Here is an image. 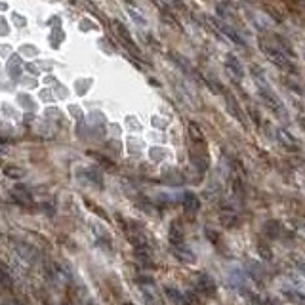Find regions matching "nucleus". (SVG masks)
Listing matches in <instances>:
<instances>
[{"label":"nucleus","instance_id":"obj_1","mask_svg":"<svg viewBox=\"0 0 305 305\" xmlns=\"http://www.w3.org/2000/svg\"><path fill=\"white\" fill-rule=\"evenodd\" d=\"M257 90H259V94H261V98L267 101V105L271 107V109L275 111V113H279V115H282V117H286V109L282 107V101L281 98L273 92V88L261 78V76H257Z\"/></svg>","mask_w":305,"mask_h":305},{"label":"nucleus","instance_id":"obj_2","mask_svg":"<svg viewBox=\"0 0 305 305\" xmlns=\"http://www.w3.org/2000/svg\"><path fill=\"white\" fill-rule=\"evenodd\" d=\"M212 23H214V29H218L221 35H223V37L231 40L233 44L244 46V40H243L241 37H239V35H237V33H235V31H233V29H231V27H229L227 23H223V21H216V19H212Z\"/></svg>","mask_w":305,"mask_h":305},{"label":"nucleus","instance_id":"obj_3","mask_svg":"<svg viewBox=\"0 0 305 305\" xmlns=\"http://www.w3.org/2000/svg\"><path fill=\"white\" fill-rule=\"evenodd\" d=\"M225 99H227V101H225V103H227V109L231 111L233 113V117H235V119H237V121H241V124H246V122H244V113L243 111H241V107H239V105H237V101H235V98H233L231 94H225Z\"/></svg>","mask_w":305,"mask_h":305},{"label":"nucleus","instance_id":"obj_4","mask_svg":"<svg viewBox=\"0 0 305 305\" xmlns=\"http://www.w3.org/2000/svg\"><path fill=\"white\" fill-rule=\"evenodd\" d=\"M277 137H279V141H281L282 145L286 147L288 151H298V141H296V139H294V137L288 134V132H284V130H279V132H277Z\"/></svg>","mask_w":305,"mask_h":305},{"label":"nucleus","instance_id":"obj_5","mask_svg":"<svg viewBox=\"0 0 305 305\" xmlns=\"http://www.w3.org/2000/svg\"><path fill=\"white\" fill-rule=\"evenodd\" d=\"M225 67H227L229 73L237 74V76H243V65L239 63V60H237L233 54H229V56L225 58Z\"/></svg>","mask_w":305,"mask_h":305},{"label":"nucleus","instance_id":"obj_6","mask_svg":"<svg viewBox=\"0 0 305 305\" xmlns=\"http://www.w3.org/2000/svg\"><path fill=\"white\" fill-rule=\"evenodd\" d=\"M183 204H185V208H187L189 212H196V210L200 208V202H198L196 195H193V193H187V195H185V198H183Z\"/></svg>","mask_w":305,"mask_h":305},{"label":"nucleus","instance_id":"obj_7","mask_svg":"<svg viewBox=\"0 0 305 305\" xmlns=\"http://www.w3.org/2000/svg\"><path fill=\"white\" fill-rule=\"evenodd\" d=\"M189 135H191L193 143H206V139H204V134L200 132V128H198L196 124H191V126H189Z\"/></svg>","mask_w":305,"mask_h":305},{"label":"nucleus","instance_id":"obj_8","mask_svg":"<svg viewBox=\"0 0 305 305\" xmlns=\"http://www.w3.org/2000/svg\"><path fill=\"white\" fill-rule=\"evenodd\" d=\"M200 288H202L206 294H210V296L216 294V284H214V281H212L210 277H206V275L200 277Z\"/></svg>","mask_w":305,"mask_h":305},{"label":"nucleus","instance_id":"obj_9","mask_svg":"<svg viewBox=\"0 0 305 305\" xmlns=\"http://www.w3.org/2000/svg\"><path fill=\"white\" fill-rule=\"evenodd\" d=\"M286 296L292 300L294 304H298V305H305V296L304 294H300V292H296V290H286Z\"/></svg>","mask_w":305,"mask_h":305},{"label":"nucleus","instance_id":"obj_10","mask_svg":"<svg viewBox=\"0 0 305 305\" xmlns=\"http://www.w3.org/2000/svg\"><path fill=\"white\" fill-rule=\"evenodd\" d=\"M6 174H10V176H21V170H17V168H6Z\"/></svg>","mask_w":305,"mask_h":305}]
</instances>
